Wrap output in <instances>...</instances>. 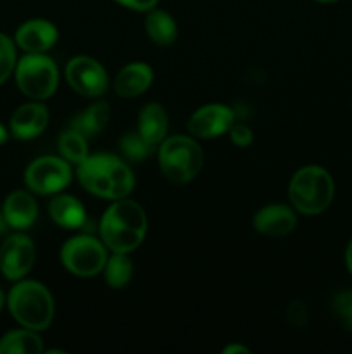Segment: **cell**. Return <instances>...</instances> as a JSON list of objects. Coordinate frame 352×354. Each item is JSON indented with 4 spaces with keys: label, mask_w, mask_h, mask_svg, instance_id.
<instances>
[{
    "label": "cell",
    "mask_w": 352,
    "mask_h": 354,
    "mask_svg": "<svg viewBox=\"0 0 352 354\" xmlns=\"http://www.w3.org/2000/svg\"><path fill=\"white\" fill-rule=\"evenodd\" d=\"M78 178L90 194L113 201L124 199L135 185L130 166L113 154L88 156L78 165Z\"/></svg>",
    "instance_id": "obj_1"
},
{
    "label": "cell",
    "mask_w": 352,
    "mask_h": 354,
    "mask_svg": "<svg viewBox=\"0 0 352 354\" xmlns=\"http://www.w3.org/2000/svg\"><path fill=\"white\" fill-rule=\"evenodd\" d=\"M147 216L135 201L117 199L100 220V237L113 252H131L144 242Z\"/></svg>",
    "instance_id": "obj_2"
},
{
    "label": "cell",
    "mask_w": 352,
    "mask_h": 354,
    "mask_svg": "<svg viewBox=\"0 0 352 354\" xmlns=\"http://www.w3.org/2000/svg\"><path fill=\"white\" fill-rule=\"evenodd\" d=\"M14 320L30 330H45L54 320V299L45 286L35 280H17L7 296Z\"/></svg>",
    "instance_id": "obj_3"
},
{
    "label": "cell",
    "mask_w": 352,
    "mask_h": 354,
    "mask_svg": "<svg viewBox=\"0 0 352 354\" xmlns=\"http://www.w3.org/2000/svg\"><path fill=\"white\" fill-rule=\"evenodd\" d=\"M335 185L330 173L320 166H306L293 175L289 196L302 214H320L333 201Z\"/></svg>",
    "instance_id": "obj_4"
},
{
    "label": "cell",
    "mask_w": 352,
    "mask_h": 354,
    "mask_svg": "<svg viewBox=\"0 0 352 354\" xmlns=\"http://www.w3.org/2000/svg\"><path fill=\"white\" fill-rule=\"evenodd\" d=\"M202 165V149L190 137L166 138L159 147V166L162 175L176 185H183L195 178Z\"/></svg>",
    "instance_id": "obj_5"
},
{
    "label": "cell",
    "mask_w": 352,
    "mask_h": 354,
    "mask_svg": "<svg viewBox=\"0 0 352 354\" xmlns=\"http://www.w3.org/2000/svg\"><path fill=\"white\" fill-rule=\"evenodd\" d=\"M16 83L21 92L35 100H43L54 95L59 83V71L55 62L45 54L28 52L17 61Z\"/></svg>",
    "instance_id": "obj_6"
},
{
    "label": "cell",
    "mask_w": 352,
    "mask_h": 354,
    "mask_svg": "<svg viewBox=\"0 0 352 354\" xmlns=\"http://www.w3.org/2000/svg\"><path fill=\"white\" fill-rule=\"evenodd\" d=\"M61 261L72 275L93 277L106 266V248L92 235H78L62 245Z\"/></svg>",
    "instance_id": "obj_7"
},
{
    "label": "cell",
    "mask_w": 352,
    "mask_h": 354,
    "mask_svg": "<svg viewBox=\"0 0 352 354\" xmlns=\"http://www.w3.org/2000/svg\"><path fill=\"white\" fill-rule=\"evenodd\" d=\"M28 189L35 194L50 196L57 194L71 182V168L64 158L43 156L31 162L24 173Z\"/></svg>",
    "instance_id": "obj_8"
},
{
    "label": "cell",
    "mask_w": 352,
    "mask_h": 354,
    "mask_svg": "<svg viewBox=\"0 0 352 354\" xmlns=\"http://www.w3.org/2000/svg\"><path fill=\"white\" fill-rule=\"evenodd\" d=\"M37 251L28 235L12 234L0 245V272L7 280L24 279L35 265Z\"/></svg>",
    "instance_id": "obj_9"
},
{
    "label": "cell",
    "mask_w": 352,
    "mask_h": 354,
    "mask_svg": "<svg viewBox=\"0 0 352 354\" xmlns=\"http://www.w3.org/2000/svg\"><path fill=\"white\" fill-rule=\"evenodd\" d=\"M66 78L75 92L85 97H100L107 90V73L92 57H75L66 68Z\"/></svg>",
    "instance_id": "obj_10"
},
{
    "label": "cell",
    "mask_w": 352,
    "mask_h": 354,
    "mask_svg": "<svg viewBox=\"0 0 352 354\" xmlns=\"http://www.w3.org/2000/svg\"><path fill=\"white\" fill-rule=\"evenodd\" d=\"M235 123V113L223 104H207L193 113L188 130L193 137L214 138L230 131Z\"/></svg>",
    "instance_id": "obj_11"
},
{
    "label": "cell",
    "mask_w": 352,
    "mask_h": 354,
    "mask_svg": "<svg viewBox=\"0 0 352 354\" xmlns=\"http://www.w3.org/2000/svg\"><path fill=\"white\" fill-rule=\"evenodd\" d=\"M48 124V109L43 104L28 102L17 107L10 118V133L19 140H31L45 131Z\"/></svg>",
    "instance_id": "obj_12"
},
{
    "label": "cell",
    "mask_w": 352,
    "mask_h": 354,
    "mask_svg": "<svg viewBox=\"0 0 352 354\" xmlns=\"http://www.w3.org/2000/svg\"><path fill=\"white\" fill-rule=\"evenodd\" d=\"M57 41V28L47 19H30L16 31V44L23 50L43 54Z\"/></svg>",
    "instance_id": "obj_13"
},
{
    "label": "cell",
    "mask_w": 352,
    "mask_h": 354,
    "mask_svg": "<svg viewBox=\"0 0 352 354\" xmlns=\"http://www.w3.org/2000/svg\"><path fill=\"white\" fill-rule=\"evenodd\" d=\"M297 216L290 207L282 204H271L262 207L254 216V228L262 235L283 237L295 228Z\"/></svg>",
    "instance_id": "obj_14"
},
{
    "label": "cell",
    "mask_w": 352,
    "mask_h": 354,
    "mask_svg": "<svg viewBox=\"0 0 352 354\" xmlns=\"http://www.w3.org/2000/svg\"><path fill=\"white\" fill-rule=\"evenodd\" d=\"M2 213L10 228H14V230H26L37 220V201H35L31 194L24 192V190H16V192L7 196Z\"/></svg>",
    "instance_id": "obj_15"
},
{
    "label": "cell",
    "mask_w": 352,
    "mask_h": 354,
    "mask_svg": "<svg viewBox=\"0 0 352 354\" xmlns=\"http://www.w3.org/2000/svg\"><path fill=\"white\" fill-rule=\"evenodd\" d=\"M152 83V69L144 62H131L117 73L114 90L121 97H137Z\"/></svg>",
    "instance_id": "obj_16"
},
{
    "label": "cell",
    "mask_w": 352,
    "mask_h": 354,
    "mask_svg": "<svg viewBox=\"0 0 352 354\" xmlns=\"http://www.w3.org/2000/svg\"><path fill=\"white\" fill-rule=\"evenodd\" d=\"M48 213H50V218L59 227L69 228V230L81 228L86 220L85 207L72 196L54 197L48 204Z\"/></svg>",
    "instance_id": "obj_17"
},
{
    "label": "cell",
    "mask_w": 352,
    "mask_h": 354,
    "mask_svg": "<svg viewBox=\"0 0 352 354\" xmlns=\"http://www.w3.org/2000/svg\"><path fill=\"white\" fill-rule=\"evenodd\" d=\"M168 114L159 104H147L138 116V133L155 147L168 133Z\"/></svg>",
    "instance_id": "obj_18"
},
{
    "label": "cell",
    "mask_w": 352,
    "mask_h": 354,
    "mask_svg": "<svg viewBox=\"0 0 352 354\" xmlns=\"http://www.w3.org/2000/svg\"><path fill=\"white\" fill-rule=\"evenodd\" d=\"M110 107L107 102H97L83 111L71 121V128L81 133L86 140L97 137L109 123Z\"/></svg>",
    "instance_id": "obj_19"
},
{
    "label": "cell",
    "mask_w": 352,
    "mask_h": 354,
    "mask_svg": "<svg viewBox=\"0 0 352 354\" xmlns=\"http://www.w3.org/2000/svg\"><path fill=\"white\" fill-rule=\"evenodd\" d=\"M43 353V342L37 330H12L0 339V354H38Z\"/></svg>",
    "instance_id": "obj_20"
},
{
    "label": "cell",
    "mask_w": 352,
    "mask_h": 354,
    "mask_svg": "<svg viewBox=\"0 0 352 354\" xmlns=\"http://www.w3.org/2000/svg\"><path fill=\"white\" fill-rule=\"evenodd\" d=\"M145 30L150 40L161 47L175 44L176 35H178L175 19L164 10H150L145 19Z\"/></svg>",
    "instance_id": "obj_21"
},
{
    "label": "cell",
    "mask_w": 352,
    "mask_h": 354,
    "mask_svg": "<svg viewBox=\"0 0 352 354\" xmlns=\"http://www.w3.org/2000/svg\"><path fill=\"white\" fill-rule=\"evenodd\" d=\"M106 272V282L114 289H121V287L128 286L133 275V263L128 258L126 252H114L106 261L104 266Z\"/></svg>",
    "instance_id": "obj_22"
},
{
    "label": "cell",
    "mask_w": 352,
    "mask_h": 354,
    "mask_svg": "<svg viewBox=\"0 0 352 354\" xmlns=\"http://www.w3.org/2000/svg\"><path fill=\"white\" fill-rule=\"evenodd\" d=\"M59 152L66 161L72 165H81L88 158V147H86V138L76 130H68L59 138Z\"/></svg>",
    "instance_id": "obj_23"
},
{
    "label": "cell",
    "mask_w": 352,
    "mask_h": 354,
    "mask_svg": "<svg viewBox=\"0 0 352 354\" xmlns=\"http://www.w3.org/2000/svg\"><path fill=\"white\" fill-rule=\"evenodd\" d=\"M119 151L123 152L124 159H128L130 162H141L147 156H150L154 145L148 144L140 133L130 131L119 140Z\"/></svg>",
    "instance_id": "obj_24"
},
{
    "label": "cell",
    "mask_w": 352,
    "mask_h": 354,
    "mask_svg": "<svg viewBox=\"0 0 352 354\" xmlns=\"http://www.w3.org/2000/svg\"><path fill=\"white\" fill-rule=\"evenodd\" d=\"M16 64L17 59L14 41L7 35L0 33V85L12 75Z\"/></svg>",
    "instance_id": "obj_25"
},
{
    "label": "cell",
    "mask_w": 352,
    "mask_h": 354,
    "mask_svg": "<svg viewBox=\"0 0 352 354\" xmlns=\"http://www.w3.org/2000/svg\"><path fill=\"white\" fill-rule=\"evenodd\" d=\"M331 310L340 325L352 332V290H342L331 301Z\"/></svg>",
    "instance_id": "obj_26"
},
{
    "label": "cell",
    "mask_w": 352,
    "mask_h": 354,
    "mask_svg": "<svg viewBox=\"0 0 352 354\" xmlns=\"http://www.w3.org/2000/svg\"><path fill=\"white\" fill-rule=\"evenodd\" d=\"M307 318H309V315H307L306 304L299 299L292 301L289 310H286V320H289L293 327H304V325L307 324Z\"/></svg>",
    "instance_id": "obj_27"
},
{
    "label": "cell",
    "mask_w": 352,
    "mask_h": 354,
    "mask_svg": "<svg viewBox=\"0 0 352 354\" xmlns=\"http://www.w3.org/2000/svg\"><path fill=\"white\" fill-rule=\"evenodd\" d=\"M230 137H231V142H233L237 147H248V145L252 144V140H254V137H252V130L248 127H245V124H235L230 128Z\"/></svg>",
    "instance_id": "obj_28"
},
{
    "label": "cell",
    "mask_w": 352,
    "mask_h": 354,
    "mask_svg": "<svg viewBox=\"0 0 352 354\" xmlns=\"http://www.w3.org/2000/svg\"><path fill=\"white\" fill-rule=\"evenodd\" d=\"M114 2L121 3V6L128 7V9H133V10H150L157 6L159 0H114Z\"/></svg>",
    "instance_id": "obj_29"
},
{
    "label": "cell",
    "mask_w": 352,
    "mask_h": 354,
    "mask_svg": "<svg viewBox=\"0 0 352 354\" xmlns=\"http://www.w3.org/2000/svg\"><path fill=\"white\" fill-rule=\"evenodd\" d=\"M224 354H235V353H242V354H247L248 349L245 348V346H240V344H230L228 348H224Z\"/></svg>",
    "instance_id": "obj_30"
},
{
    "label": "cell",
    "mask_w": 352,
    "mask_h": 354,
    "mask_svg": "<svg viewBox=\"0 0 352 354\" xmlns=\"http://www.w3.org/2000/svg\"><path fill=\"white\" fill-rule=\"evenodd\" d=\"M345 263H347V268H349V272H351V275H352V241L349 242L347 251H345Z\"/></svg>",
    "instance_id": "obj_31"
},
{
    "label": "cell",
    "mask_w": 352,
    "mask_h": 354,
    "mask_svg": "<svg viewBox=\"0 0 352 354\" xmlns=\"http://www.w3.org/2000/svg\"><path fill=\"white\" fill-rule=\"evenodd\" d=\"M7 228H10V227H9V223H7V220H6V216H3V213H2V211H0V237H2V235L6 234Z\"/></svg>",
    "instance_id": "obj_32"
},
{
    "label": "cell",
    "mask_w": 352,
    "mask_h": 354,
    "mask_svg": "<svg viewBox=\"0 0 352 354\" xmlns=\"http://www.w3.org/2000/svg\"><path fill=\"white\" fill-rule=\"evenodd\" d=\"M7 138H9V131H7V128L0 123V145L6 144Z\"/></svg>",
    "instance_id": "obj_33"
},
{
    "label": "cell",
    "mask_w": 352,
    "mask_h": 354,
    "mask_svg": "<svg viewBox=\"0 0 352 354\" xmlns=\"http://www.w3.org/2000/svg\"><path fill=\"white\" fill-rule=\"evenodd\" d=\"M3 303H6V296H3V292H2V290H0V311H2Z\"/></svg>",
    "instance_id": "obj_34"
},
{
    "label": "cell",
    "mask_w": 352,
    "mask_h": 354,
    "mask_svg": "<svg viewBox=\"0 0 352 354\" xmlns=\"http://www.w3.org/2000/svg\"><path fill=\"white\" fill-rule=\"evenodd\" d=\"M317 2H323V3H331V2H337V0H317Z\"/></svg>",
    "instance_id": "obj_35"
}]
</instances>
